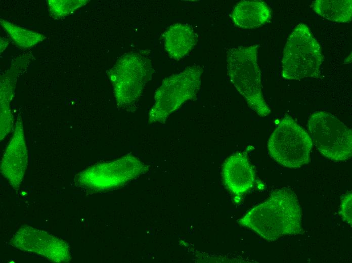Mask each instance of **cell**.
Wrapping results in <instances>:
<instances>
[{
    "label": "cell",
    "instance_id": "cell-1",
    "mask_svg": "<svg viewBox=\"0 0 352 263\" xmlns=\"http://www.w3.org/2000/svg\"><path fill=\"white\" fill-rule=\"evenodd\" d=\"M238 223L268 241L304 233L297 196L285 188L273 191L267 200L248 210Z\"/></svg>",
    "mask_w": 352,
    "mask_h": 263
},
{
    "label": "cell",
    "instance_id": "cell-2",
    "mask_svg": "<svg viewBox=\"0 0 352 263\" xmlns=\"http://www.w3.org/2000/svg\"><path fill=\"white\" fill-rule=\"evenodd\" d=\"M256 45L227 49V73L248 106L260 117L269 115L271 109L262 93L261 74L257 62Z\"/></svg>",
    "mask_w": 352,
    "mask_h": 263
},
{
    "label": "cell",
    "instance_id": "cell-3",
    "mask_svg": "<svg viewBox=\"0 0 352 263\" xmlns=\"http://www.w3.org/2000/svg\"><path fill=\"white\" fill-rule=\"evenodd\" d=\"M323 56L319 43L309 27L297 25L285 46L282 60V76L287 79L319 78Z\"/></svg>",
    "mask_w": 352,
    "mask_h": 263
},
{
    "label": "cell",
    "instance_id": "cell-4",
    "mask_svg": "<svg viewBox=\"0 0 352 263\" xmlns=\"http://www.w3.org/2000/svg\"><path fill=\"white\" fill-rule=\"evenodd\" d=\"M203 71L200 65H194L164 79L155 91L154 103L148 113V122L164 123L184 103L195 100L200 89Z\"/></svg>",
    "mask_w": 352,
    "mask_h": 263
},
{
    "label": "cell",
    "instance_id": "cell-5",
    "mask_svg": "<svg viewBox=\"0 0 352 263\" xmlns=\"http://www.w3.org/2000/svg\"><path fill=\"white\" fill-rule=\"evenodd\" d=\"M107 73L117 107L133 111L151 78L153 69L149 59L139 54L129 53L119 57Z\"/></svg>",
    "mask_w": 352,
    "mask_h": 263
},
{
    "label": "cell",
    "instance_id": "cell-6",
    "mask_svg": "<svg viewBox=\"0 0 352 263\" xmlns=\"http://www.w3.org/2000/svg\"><path fill=\"white\" fill-rule=\"evenodd\" d=\"M313 142L309 134L290 116L278 123L268 142L270 155L278 163L298 168L311 161Z\"/></svg>",
    "mask_w": 352,
    "mask_h": 263
},
{
    "label": "cell",
    "instance_id": "cell-7",
    "mask_svg": "<svg viewBox=\"0 0 352 263\" xmlns=\"http://www.w3.org/2000/svg\"><path fill=\"white\" fill-rule=\"evenodd\" d=\"M309 129L319 151L334 161H345L352 155L351 130L333 114L316 112L309 118Z\"/></svg>",
    "mask_w": 352,
    "mask_h": 263
},
{
    "label": "cell",
    "instance_id": "cell-8",
    "mask_svg": "<svg viewBox=\"0 0 352 263\" xmlns=\"http://www.w3.org/2000/svg\"><path fill=\"white\" fill-rule=\"evenodd\" d=\"M144 168L136 158L127 156L117 160L99 163L78 173L75 183L95 190H105L123 184Z\"/></svg>",
    "mask_w": 352,
    "mask_h": 263
},
{
    "label": "cell",
    "instance_id": "cell-9",
    "mask_svg": "<svg viewBox=\"0 0 352 263\" xmlns=\"http://www.w3.org/2000/svg\"><path fill=\"white\" fill-rule=\"evenodd\" d=\"M20 250L39 254L54 262H67L71 259L68 244L45 231L30 226H22L10 240Z\"/></svg>",
    "mask_w": 352,
    "mask_h": 263
},
{
    "label": "cell",
    "instance_id": "cell-10",
    "mask_svg": "<svg viewBox=\"0 0 352 263\" xmlns=\"http://www.w3.org/2000/svg\"><path fill=\"white\" fill-rule=\"evenodd\" d=\"M28 163L23 125L18 117L12 137L3 154L1 172L15 190H19Z\"/></svg>",
    "mask_w": 352,
    "mask_h": 263
},
{
    "label": "cell",
    "instance_id": "cell-11",
    "mask_svg": "<svg viewBox=\"0 0 352 263\" xmlns=\"http://www.w3.org/2000/svg\"><path fill=\"white\" fill-rule=\"evenodd\" d=\"M222 177L226 188L236 197L242 196L250 190L255 180L253 166L243 152L234 153L225 160Z\"/></svg>",
    "mask_w": 352,
    "mask_h": 263
},
{
    "label": "cell",
    "instance_id": "cell-12",
    "mask_svg": "<svg viewBox=\"0 0 352 263\" xmlns=\"http://www.w3.org/2000/svg\"><path fill=\"white\" fill-rule=\"evenodd\" d=\"M162 37L164 49L169 57L179 61L193 49L198 35L190 25L175 23L164 32Z\"/></svg>",
    "mask_w": 352,
    "mask_h": 263
},
{
    "label": "cell",
    "instance_id": "cell-13",
    "mask_svg": "<svg viewBox=\"0 0 352 263\" xmlns=\"http://www.w3.org/2000/svg\"><path fill=\"white\" fill-rule=\"evenodd\" d=\"M232 18L238 27L256 28L270 21L272 11L268 5L260 1H242L234 7Z\"/></svg>",
    "mask_w": 352,
    "mask_h": 263
},
{
    "label": "cell",
    "instance_id": "cell-14",
    "mask_svg": "<svg viewBox=\"0 0 352 263\" xmlns=\"http://www.w3.org/2000/svg\"><path fill=\"white\" fill-rule=\"evenodd\" d=\"M16 77L13 74L5 75L1 80V140L13 129V117L10 107L14 95Z\"/></svg>",
    "mask_w": 352,
    "mask_h": 263
},
{
    "label": "cell",
    "instance_id": "cell-15",
    "mask_svg": "<svg viewBox=\"0 0 352 263\" xmlns=\"http://www.w3.org/2000/svg\"><path fill=\"white\" fill-rule=\"evenodd\" d=\"M312 7L317 14L329 21L345 23L351 20V0H317Z\"/></svg>",
    "mask_w": 352,
    "mask_h": 263
},
{
    "label": "cell",
    "instance_id": "cell-16",
    "mask_svg": "<svg viewBox=\"0 0 352 263\" xmlns=\"http://www.w3.org/2000/svg\"><path fill=\"white\" fill-rule=\"evenodd\" d=\"M0 23L15 43L22 48L31 47L46 38L40 33L25 29L2 19Z\"/></svg>",
    "mask_w": 352,
    "mask_h": 263
},
{
    "label": "cell",
    "instance_id": "cell-17",
    "mask_svg": "<svg viewBox=\"0 0 352 263\" xmlns=\"http://www.w3.org/2000/svg\"><path fill=\"white\" fill-rule=\"evenodd\" d=\"M86 0H48V6L51 16L59 19L71 14L89 3Z\"/></svg>",
    "mask_w": 352,
    "mask_h": 263
},
{
    "label": "cell",
    "instance_id": "cell-18",
    "mask_svg": "<svg viewBox=\"0 0 352 263\" xmlns=\"http://www.w3.org/2000/svg\"><path fill=\"white\" fill-rule=\"evenodd\" d=\"M352 194L351 192L342 197L339 208V214L343 220L351 226L352 225Z\"/></svg>",
    "mask_w": 352,
    "mask_h": 263
}]
</instances>
